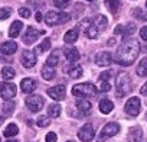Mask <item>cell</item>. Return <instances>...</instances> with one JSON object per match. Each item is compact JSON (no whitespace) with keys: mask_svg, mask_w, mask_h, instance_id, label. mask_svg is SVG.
Segmentation results:
<instances>
[{"mask_svg":"<svg viewBox=\"0 0 147 142\" xmlns=\"http://www.w3.org/2000/svg\"><path fill=\"white\" fill-rule=\"evenodd\" d=\"M63 71H65V73H66L71 79H80V77L82 76V73H84L82 67L78 65V64H75V62L66 64V65L63 67Z\"/></svg>","mask_w":147,"mask_h":142,"instance_id":"14","label":"cell"},{"mask_svg":"<svg viewBox=\"0 0 147 142\" xmlns=\"http://www.w3.org/2000/svg\"><path fill=\"white\" fill-rule=\"evenodd\" d=\"M137 74L140 77H146L147 76V58H143L138 65H137Z\"/></svg>","mask_w":147,"mask_h":142,"instance_id":"29","label":"cell"},{"mask_svg":"<svg viewBox=\"0 0 147 142\" xmlns=\"http://www.w3.org/2000/svg\"><path fill=\"white\" fill-rule=\"evenodd\" d=\"M18 51V44L15 41H6L0 45V52L3 55H12Z\"/></svg>","mask_w":147,"mask_h":142,"instance_id":"18","label":"cell"},{"mask_svg":"<svg viewBox=\"0 0 147 142\" xmlns=\"http://www.w3.org/2000/svg\"><path fill=\"white\" fill-rule=\"evenodd\" d=\"M138 54H140V44H138V41L133 39V38H127L118 46V49H117L115 55L113 57V59L115 62H118L120 65L128 67V65H131L137 59Z\"/></svg>","mask_w":147,"mask_h":142,"instance_id":"1","label":"cell"},{"mask_svg":"<svg viewBox=\"0 0 147 142\" xmlns=\"http://www.w3.org/2000/svg\"><path fill=\"white\" fill-rule=\"evenodd\" d=\"M95 62H97V65H100V67H108V65L113 62V55H111L108 51L98 52L97 57H95Z\"/></svg>","mask_w":147,"mask_h":142,"instance_id":"16","label":"cell"},{"mask_svg":"<svg viewBox=\"0 0 147 142\" xmlns=\"http://www.w3.org/2000/svg\"><path fill=\"white\" fill-rule=\"evenodd\" d=\"M140 36H141V39L147 41V26H143V28H141V31H140Z\"/></svg>","mask_w":147,"mask_h":142,"instance_id":"42","label":"cell"},{"mask_svg":"<svg viewBox=\"0 0 147 142\" xmlns=\"http://www.w3.org/2000/svg\"><path fill=\"white\" fill-rule=\"evenodd\" d=\"M113 109H114V103H113L111 100H108V99H102V100L100 102V110H101V113L108 115V113L113 112Z\"/></svg>","mask_w":147,"mask_h":142,"instance_id":"23","label":"cell"},{"mask_svg":"<svg viewBox=\"0 0 147 142\" xmlns=\"http://www.w3.org/2000/svg\"><path fill=\"white\" fill-rule=\"evenodd\" d=\"M48 115H49L51 117H59V115H61V106L56 104V103L51 104V106L48 107Z\"/></svg>","mask_w":147,"mask_h":142,"instance_id":"31","label":"cell"},{"mask_svg":"<svg viewBox=\"0 0 147 142\" xmlns=\"http://www.w3.org/2000/svg\"><path fill=\"white\" fill-rule=\"evenodd\" d=\"M75 104H77V107H78V110L82 113V115H90L91 113V103H90V100L88 99H78L77 102H75Z\"/></svg>","mask_w":147,"mask_h":142,"instance_id":"19","label":"cell"},{"mask_svg":"<svg viewBox=\"0 0 147 142\" xmlns=\"http://www.w3.org/2000/svg\"><path fill=\"white\" fill-rule=\"evenodd\" d=\"M36 87H38V83H36V80H35V79L28 77V79H23V80L20 81V89H22V91H23V93H26V94L33 93Z\"/></svg>","mask_w":147,"mask_h":142,"instance_id":"17","label":"cell"},{"mask_svg":"<svg viewBox=\"0 0 147 142\" xmlns=\"http://www.w3.org/2000/svg\"><path fill=\"white\" fill-rule=\"evenodd\" d=\"M46 142H56V139H58V136H56V133L55 132H49L48 135H46Z\"/></svg>","mask_w":147,"mask_h":142,"instance_id":"40","label":"cell"},{"mask_svg":"<svg viewBox=\"0 0 147 142\" xmlns=\"http://www.w3.org/2000/svg\"><path fill=\"white\" fill-rule=\"evenodd\" d=\"M35 16H36V20H38V22H42V15H40L39 12H38V13H36Z\"/></svg>","mask_w":147,"mask_h":142,"instance_id":"46","label":"cell"},{"mask_svg":"<svg viewBox=\"0 0 147 142\" xmlns=\"http://www.w3.org/2000/svg\"><path fill=\"white\" fill-rule=\"evenodd\" d=\"M82 10H84V6H82V3H77V6H75V12H77V13H78V12L81 13Z\"/></svg>","mask_w":147,"mask_h":142,"instance_id":"45","label":"cell"},{"mask_svg":"<svg viewBox=\"0 0 147 142\" xmlns=\"http://www.w3.org/2000/svg\"><path fill=\"white\" fill-rule=\"evenodd\" d=\"M18 132H19L18 125L10 123V125L5 129V136H6V138H13V136H16V135H18Z\"/></svg>","mask_w":147,"mask_h":142,"instance_id":"30","label":"cell"},{"mask_svg":"<svg viewBox=\"0 0 147 142\" xmlns=\"http://www.w3.org/2000/svg\"><path fill=\"white\" fill-rule=\"evenodd\" d=\"M113 77V71H105L102 73L100 77H98V84H97V89L100 91H110L111 90V83H110V79Z\"/></svg>","mask_w":147,"mask_h":142,"instance_id":"10","label":"cell"},{"mask_svg":"<svg viewBox=\"0 0 147 142\" xmlns=\"http://www.w3.org/2000/svg\"><path fill=\"white\" fill-rule=\"evenodd\" d=\"M58 61H59L58 52H52V54H51V55L48 57V59H46V65H49V67L55 68V67L58 65Z\"/></svg>","mask_w":147,"mask_h":142,"instance_id":"32","label":"cell"},{"mask_svg":"<svg viewBox=\"0 0 147 142\" xmlns=\"http://www.w3.org/2000/svg\"><path fill=\"white\" fill-rule=\"evenodd\" d=\"M36 123H38L39 128H45V126H49L51 120H49V117H46V116H39L38 120H36Z\"/></svg>","mask_w":147,"mask_h":142,"instance_id":"36","label":"cell"},{"mask_svg":"<svg viewBox=\"0 0 147 142\" xmlns=\"http://www.w3.org/2000/svg\"><path fill=\"white\" fill-rule=\"evenodd\" d=\"M131 91V79L127 73H120L115 77V93L118 97H123Z\"/></svg>","mask_w":147,"mask_h":142,"instance_id":"2","label":"cell"},{"mask_svg":"<svg viewBox=\"0 0 147 142\" xmlns=\"http://www.w3.org/2000/svg\"><path fill=\"white\" fill-rule=\"evenodd\" d=\"M136 32V25L134 23H128L127 26H124L123 28V36H124V39H127L130 35H133Z\"/></svg>","mask_w":147,"mask_h":142,"instance_id":"33","label":"cell"},{"mask_svg":"<svg viewBox=\"0 0 147 142\" xmlns=\"http://www.w3.org/2000/svg\"><path fill=\"white\" fill-rule=\"evenodd\" d=\"M118 132H120V125H118L117 122H110V123H107V125L101 129L100 135L97 136V142H104L105 139H108V138L117 135Z\"/></svg>","mask_w":147,"mask_h":142,"instance_id":"5","label":"cell"},{"mask_svg":"<svg viewBox=\"0 0 147 142\" xmlns=\"http://www.w3.org/2000/svg\"><path fill=\"white\" fill-rule=\"evenodd\" d=\"M71 20V16L68 13H63V12H48L45 15V22L48 26H55V25H63L66 22Z\"/></svg>","mask_w":147,"mask_h":142,"instance_id":"4","label":"cell"},{"mask_svg":"<svg viewBox=\"0 0 147 142\" xmlns=\"http://www.w3.org/2000/svg\"><path fill=\"white\" fill-rule=\"evenodd\" d=\"M40 35H45V31H38L35 28H28L26 29V33L23 35V42L26 45H32L33 42H36V39Z\"/></svg>","mask_w":147,"mask_h":142,"instance_id":"15","label":"cell"},{"mask_svg":"<svg viewBox=\"0 0 147 142\" xmlns=\"http://www.w3.org/2000/svg\"><path fill=\"white\" fill-rule=\"evenodd\" d=\"M68 142H72V141H68Z\"/></svg>","mask_w":147,"mask_h":142,"instance_id":"50","label":"cell"},{"mask_svg":"<svg viewBox=\"0 0 147 142\" xmlns=\"http://www.w3.org/2000/svg\"><path fill=\"white\" fill-rule=\"evenodd\" d=\"M6 142H18V141H16V139H7Z\"/></svg>","mask_w":147,"mask_h":142,"instance_id":"47","label":"cell"},{"mask_svg":"<svg viewBox=\"0 0 147 142\" xmlns=\"http://www.w3.org/2000/svg\"><path fill=\"white\" fill-rule=\"evenodd\" d=\"M72 94L74 96H80L82 99H92L97 96V87L91 83H80L72 87Z\"/></svg>","mask_w":147,"mask_h":142,"instance_id":"3","label":"cell"},{"mask_svg":"<svg viewBox=\"0 0 147 142\" xmlns=\"http://www.w3.org/2000/svg\"><path fill=\"white\" fill-rule=\"evenodd\" d=\"M2 123H3V116H0V126H2Z\"/></svg>","mask_w":147,"mask_h":142,"instance_id":"48","label":"cell"},{"mask_svg":"<svg viewBox=\"0 0 147 142\" xmlns=\"http://www.w3.org/2000/svg\"><path fill=\"white\" fill-rule=\"evenodd\" d=\"M2 77H3L5 80L10 81L12 79H15V77H16V71H15L12 67H5V68L2 70Z\"/></svg>","mask_w":147,"mask_h":142,"instance_id":"27","label":"cell"},{"mask_svg":"<svg viewBox=\"0 0 147 142\" xmlns=\"http://www.w3.org/2000/svg\"><path fill=\"white\" fill-rule=\"evenodd\" d=\"M146 8H147V2H146Z\"/></svg>","mask_w":147,"mask_h":142,"instance_id":"49","label":"cell"},{"mask_svg":"<svg viewBox=\"0 0 147 142\" xmlns=\"http://www.w3.org/2000/svg\"><path fill=\"white\" fill-rule=\"evenodd\" d=\"M53 3H55V6H56L58 9H65V8L69 6L71 0H53Z\"/></svg>","mask_w":147,"mask_h":142,"instance_id":"39","label":"cell"},{"mask_svg":"<svg viewBox=\"0 0 147 142\" xmlns=\"http://www.w3.org/2000/svg\"><path fill=\"white\" fill-rule=\"evenodd\" d=\"M0 94H2V97L9 102L12 100L15 96H16V86L13 83H0Z\"/></svg>","mask_w":147,"mask_h":142,"instance_id":"9","label":"cell"},{"mask_svg":"<svg viewBox=\"0 0 147 142\" xmlns=\"http://www.w3.org/2000/svg\"><path fill=\"white\" fill-rule=\"evenodd\" d=\"M105 6L111 13H117L120 6H121V2L120 0H105Z\"/></svg>","mask_w":147,"mask_h":142,"instance_id":"26","label":"cell"},{"mask_svg":"<svg viewBox=\"0 0 147 142\" xmlns=\"http://www.w3.org/2000/svg\"><path fill=\"white\" fill-rule=\"evenodd\" d=\"M94 128H92V125L91 123H85L80 130H78V138H80V141H82V142H90V141H92L94 139Z\"/></svg>","mask_w":147,"mask_h":142,"instance_id":"13","label":"cell"},{"mask_svg":"<svg viewBox=\"0 0 147 142\" xmlns=\"http://www.w3.org/2000/svg\"><path fill=\"white\" fill-rule=\"evenodd\" d=\"M141 136H143V132H141V128L140 126H134L130 129L128 132V142H141Z\"/></svg>","mask_w":147,"mask_h":142,"instance_id":"21","label":"cell"},{"mask_svg":"<svg viewBox=\"0 0 147 142\" xmlns=\"http://www.w3.org/2000/svg\"><path fill=\"white\" fill-rule=\"evenodd\" d=\"M140 93L143 94V96H147V81L143 84V87L140 89Z\"/></svg>","mask_w":147,"mask_h":142,"instance_id":"43","label":"cell"},{"mask_svg":"<svg viewBox=\"0 0 147 142\" xmlns=\"http://www.w3.org/2000/svg\"><path fill=\"white\" fill-rule=\"evenodd\" d=\"M78 36H80V28H74V29H71L65 33L63 39H65L66 44H74L78 39Z\"/></svg>","mask_w":147,"mask_h":142,"instance_id":"22","label":"cell"},{"mask_svg":"<svg viewBox=\"0 0 147 142\" xmlns=\"http://www.w3.org/2000/svg\"><path fill=\"white\" fill-rule=\"evenodd\" d=\"M92 23L97 26V29H98V31H102V29H105V28H107L108 20H107V18H105V16L98 15V16H95V19H92Z\"/></svg>","mask_w":147,"mask_h":142,"instance_id":"24","label":"cell"},{"mask_svg":"<svg viewBox=\"0 0 147 142\" xmlns=\"http://www.w3.org/2000/svg\"><path fill=\"white\" fill-rule=\"evenodd\" d=\"M80 28L85 32L87 38H90V39H95L98 36V33H100V31L97 29V26L92 23V19H84V20H81L80 22Z\"/></svg>","mask_w":147,"mask_h":142,"instance_id":"7","label":"cell"},{"mask_svg":"<svg viewBox=\"0 0 147 142\" xmlns=\"http://www.w3.org/2000/svg\"><path fill=\"white\" fill-rule=\"evenodd\" d=\"M49 48H51V41H49V39H43V41L40 42V45H38V48H36V52L42 54V52L48 51Z\"/></svg>","mask_w":147,"mask_h":142,"instance_id":"34","label":"cell"},{"mask_svg":"<svg viewBox=\"0 0 147 142\" xmlns=\"http://www.w3.org/2000/svg\"><path fill=\"white\" fill-rule=\"evenodd\" d=\"M15 106H16V104H15L13 102H10V100H9V102H6V103L3 104V109H2V110H3V113H5V115H12V113H13V110H15Z\"/></svg>","mask_w":147,"mask_h":142,"instance_id":"35","label":"cell"},{"mask_svg":"<svg viewBox=\"0 0 147 142\" xmlns=\"http://www.w3.org/2000/svg\"><path fill=\"white\" fill-rule=\"evenodd\" d=\"M125 113L127 115H130V116H138V113H140V109H141V102H140V99L138 97H130L128 100H127V103H125Z\"/></svg>","mask_w":147,"mask_h":142,"instance_id":"8","label":"cell"},{"mask_svg":"<svg viewBox=\"0 0 147 142\" xmlns=\"http://www.w3.org/2000/svg\"><path fill=\"white\" fill-rule=\"evenodd\" d=\"M12 9L10 8H0V20H5L10 16Z\"/></svg>","mask_w":147,"mask_h":142,"instance_id":"37","label":"cell"},{"mask_svg":"<svg viewBox=\"0 0 147 142\" xmlns=\"http://www.w3.org/2000/svg\"><path fill=\"white\" fill-rule=\"evenodd\" d=\"M19 15L22 18H30V10L29 9H25V8H20L19 9Z\"/></svg>","mask_w":147,"mask_h":142,"instance_id":"41","label":"cell"},{"mask_svg":"<svg viewBox=\"0 0 147 142\" xmlns=\"http://www.w3.org/2000/svg\"><path fill=\"white\" fill-rule=\"evenodd\" d=\"M53 76H55V68H52V67H49V65L45 64L43 68H42V77L45 80H52Z\"/></svg>","mask_w":147,"mask_h":142,"instance_id":"28","label":"cell"},{"mask_svg":"<svg viewBox=\"0 0 147 142\" xmlns=\"http://www.w3.org/2000/svg\"><path fill=\"white\" fill-rule=\"evenodd\" d=\"M133 15L140 20H147V13H144L141 9H133Z\"/></svg>","mask_w":147,"mask_h":142,"instance_id":"38","label":"cell"},{"mask_svg":"<svg viewBox=\"0 0 147 142\" xmlns=\"http://www.w3.org/2000/svg\"><path fill=\"white\" fill-rule=\"evenodd\" d=\"M146 119H147V115H146Z\"/></svg>","mask_w":147,"mask_h":142,"instance_id":"51","label":"cell"},{"mask_svg":"<svg viewBox=\"0 0 147 142\" xmlns=\"http://www.w3.org/2000/svg\"><path fill=\"white\" fill-rule=\"evenodd\" d=\"M63 54H65V57L69 62H75V61L80 59V51L74 46H66L63 49Z\"/></svg>","mask_w":147,"mask_h":142,"instance_id":"20","label":"cell"},{"mask_svg":"<svg viewBox=\"0 0 147 142\" xmlns=\"http://www.w3.org/2000/svg\"><path fill=\"white\" fill-rule=\"evenodd\" d=\"M123 28H124V26H121V25H117V26H115V29H114V33H115V35H118V33H123Z\"/></svg>","mask_w":147,"mask_h":142,"instance_id":"44","label":"cell"},{"mask_svg":"<svg viewBox=\"0 0 147 142\" xmlns=\"http://www.w3.org/2000/svg\"><path fill=\"white\" fill-rule=\"evenodd\" d=\"M25 103H26V107H28L30 112L36 113V112H39V110L43 107L45 100H43V97L39 96V94H30V96L26 97Z\"/></svg>","mask_w":147,"mask_h":142,"instance_id":"6","label":"cell"},{"mask_svg":"<svg viewBox=\"0 0 147 142\" xmlns=\"http://www.w3.org/2000/svg\"><path fill=\"white\" fill-rule=\"evenodd\" d=\"M22 28H23L22 22H20V20H15V22L12 23L10 29H9V35H10V38H16V36H19Z\"/></svg>","mask_w":147,"mask_h":142,"instance_id":"25","label":"cell"},{"mask_svg":"<svg viewBox=\"0 0 147 142\" xmlns=\"http://www.w3.org/2000/svg\"><path fill=\"white\" fill-rule=\"evenodd\" d=\"M46 93H48V96H49L51 99H53V100H56V102H61V100H63L65 96H66V89H65L63 84H61V86H55V87L48 89Z\"/></svg>","mask_w":147,"mask_h":142,"instance_id":"12","label":"cell"},{"mask_svg":"<svg viewBox=\"0 0 147 142\" xmlns=\"http://www.w3.org/2000/svg\"><path fill=\"white\" fill-rule=\"evenodd\" d=\"M20 61H22V65H23L25 68H32V67H35V65H36L38 58H36V54H35L33 51L26 49V51H23V52H22Z\"/></svg>","mask_w":147,"mask_h":142,"instance_id":"11","label":"cell"}]
</instances>
